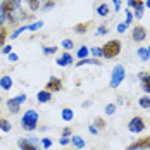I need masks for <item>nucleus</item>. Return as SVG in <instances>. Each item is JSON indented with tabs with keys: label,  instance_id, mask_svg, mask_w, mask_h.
Returning a JSON list of instances; mask_svg holds the SVG:
<instances>
[{
	"label": "nucleus",
	"instance_id": "1",
	"mask_svg": "<svg viewBox=\"0 0 150 150\" xmlns=\"http://www.w3.org/2000/svg\"><path fill=\"white\" fill-rule=\"evenodd\" d=\"M21 128L24 131H35L38 128V112L28 109L24 114H23V119H21Z\"/></svg>",
	"mask_w": 150,
	"mask_h": 150
},
{
	"label": "nucleus",
	"instance_id": "2",
	"mask_svg": "<svg viewBox=\"0 0 150 150\" xmlns=\"http://www.w3.org/2000/svg\"><path fill=\"white\" fill-rule=\"evenodd\" d=\"M121 54V42L119 40H109L102 47V57L104 59H114Z\"/></svg>",
	"mask_w": 150,
	"mask_h": 150
},
{
	"label": "nucleus",
	"instance_id": "3",
	"mask_svg": "<svg viewBox=\"0 0 150 150\" xmlns=\"http://www.w3.org/2000/svg\"><path fill=\"white\" fill-rule=\"evenodd\" d=\"M126 78V71L122 66H116L110 73V88H117Z\"/></svg>",
	"mask_w": 150,
	"mask_h": 150
},
{
	"label": "nucleus",
	"instance_id": "4",
	"mask_svg": "<svg viewBox=\"0 0 150 150\" xmlns=\"http://www.w3.org/2000/svg\"><path fill=\"white\" fill-rule=\"evenodd\" d=\"M128 129L131 131V133H142V131H145V121L143 117H140V116H135L133 119L128 122Z\"/></svg>",
	"mask_w": 150,
	"mask_h": 150
},
{
	"label": "nucleus",
	"instance_id": "5",
	"mask_svg": "<svg viewBox=\"0 0 150 150\" xmlns=\"http://www.w3.org/2000/svg\"><path fill=\"white\" fill-rule=\"evenodd\" d=\"M147 149H150V136H145V138H142V140L133 142L131 145H128L126 150H147Z\"/></svg>",
	"mask_w": 150,
	"mask_h": 150
},
{
	"label": "nucleus",
	"instance_id": "6",
	"mask_svg": "<svg viewBox=\"0 0 150 150\" xmlns=\"http://www.w3.org/2000/svg\"><path fill=\"white\" fill-rule=\"evenodd\" d=\"M60 90H62V81H60V78L52 76V78L47 81V91L55 93V91H60Z\"/></svg>",
	"mask_w": 150,
	"mask_h": 150
},
{
	"label": "nucleus",
	"instance_id": "7",
	"mask_svg": "<svg viewBox=\"0 0 150 150\" xmlns=\"http://www.w3.org/2000/svg\"><path fill=\"white\" fill-rule=\"evenodd\" d=\"M131 38H133L135 42H143V40L147 38V30H145L143 26H135V28H133V33H131Z\"/></svg>",
	"mask_w": 150,
	"mask_h": 150
},
{
	"label": "nucleus",
	"instance_id": "8",
	"mask_svg": "<svg viewBox=\"0 0 150 150\" xmlns=\"http://www.w3.org/2000/svg\"><path fill=\"white\" fill-rule=\"evenodd\" d=\"M36 100L40 102V104H47V102H50L52 100V93L47 90H42L36 93Z\"/></svg>",
	"mask_w": 150,
	"mask_h": 150
},
{
	"label": "nucleus",
	"instance_id": "9",
	"mask_svg": "<svg viewBox=\"0 0 150 150\" xmlns=\"http://www.w3.org/2000/svg\"><path fill=\"white\" fill-rule=\"evenodd\" d=\"M57 64H59L60 67H64V66H69V64H73V57H71V54H69V52H64V54L60 55L59 59H57Z\"/></svg>",
	"mask_w": 150,
	"mask_h": 150
},
{
	"label": "nucleus",
	"instance_id": "10",
	"mask_svg": "<svg viewBox=\"0 0 150 150\" xmlns=\"http://www.w3.org/2000/svg\"><path fill=\"white\" fill-rule=\"evenodd\" d=\"M7 109H9L11 114H17V112L21 110V104H17L16 98H9V100H7Z\"/></svg>",
	"mask_w": 150,
	"mask_h": 150
},
{
	"label": "nucleus",
	"instance_id": "11",
	"mask_svg": "<svg viewBox=\"0 0 150 150\" xmlns=\"http://www.w3.org/2000/svg\"><path fill=\"white\" fill-rule=\"evenodd\" d=\"M0 88H2V90H11V88H12V78H11V76H2V78H0Z\"/></svg>",
	"mask_w": 150,
	"mask_h": 150
},
{
	"label": "nucleus",
	"instance_id": "12",
	"mask_svg": "<svg viewBox=\"0 0 150 150\" xmlns=\"http://www.w3.org/2000/svg\"><path fill=\"white\" fill-rule=\"evenodd\" d=\"M76 66H78V67H83V66H100V60L98 59H88V57H86V59H81Z\"/></svg>",
	"mask_w": 150,
	"mask_h": 150
},
{
	"label": "nucleus",
	"instance_id": "13",
	"mask_svg": "<svg viewBox=\"0 0 150 150\" xmlns=\"http://www.w3.org/2000/svg\"><path fill=\"white\" fill-rule=\"evenodd\" d=\"M17 145H19V149L21 150H40L38 147H35V145H31L30 142L26 140V138H23V140H19L17 142Z\"/></svg>",
	"mask_w": 150,
	"mask_h": 150
},
{
	"label": "nucleus",
	"instance_id": "14",
	"mask_svg": "<svg viewBox=\"0 0 150 150\" xmlns=\"http://www.w3.org/2000/svg\"><path fill=\"white\" fill-rule=\"evenodd\" d=\"M62 119L66 121V122H71L73 117H74V112H73V109H62Z\"/></svg>",
	"mask_w": 150,
	"mask_h": 150
},
{
	"label": "nucleus",
	"instance_id": "15",
	"mask_svg": "<svg viewBox=\"0 0 150 150\" xmlns=\"http://www.w3.org/2000/svg\"><path fill=\"white\" fill-rule=\"evenodd\" d=\"M143 9H145V4L140 0V2L135 5V17L136 19H142V17H143Z\"/></svg>",
	"mask_w": 150,
	"mask_h": 150
},
{
	"label": "nucleus",
	"instance_id": "16",
	"mask_svg": "<svg viewBox=\"0 0 150 150\" xmlns=\"http://www.w3.org/2000/svg\"><path fill=\"white\" fill-rule=\"evenodd\" d=\"M71 142H73L74 149H78V150H81L83 147H85V140H83L81 136H78V135H74V136H73V138H71Z\"/></svg>",
	"mask_w": 150,
	"mask_h": 150
},
{
	"label": "nucleus",
	"instance_id": "17",
	"mask_svg": "<svg viewBox=\"0 0 150 150\" xmlns=\"http://www.w3.org/2000/svg\"><path fill=\"white\" fill-rule=\"evenodd\" d=\"M76 55H78V57H79V60L81 59H86V57H88V55H90V48H88V47H79V48H78V54H76Z\"/></svg>",
	"mask_w": 150,
	"mask_h": 150
},
{
	"label": "nucleus",
	"instance_id": "18",
	"mask_svg": "<svg viewBox=\"0 0 150 150\" xmlns=\"http://www.w3.org/2000/svg\"><path fill=\"white\" fill-rule=\"evenodd\" d=\"M136 54H138V57H140V59L143 60V62H147V60L150 59V54H149V50H147V48H143V47H140Z\"/></svg>",
	"mask_w": 150,
	"mask_h": 150
},
{
	"label": "nucleus",
	"instance_id": "19",
	"mask_svg": "<svg viewBox=\"0 0 150 150\" xmlns=\"http://www.w3.org/2000/svg\"><path fill=\"white\" fill-rule=\"evenodd\" d=\"M11 128H12V126H11V122H9V121L4 119V117H0V129H2L4 133H9V131H11Z\"/></svg>",
	"mask_w": 150,
	"mask_h": 150
},
{
	"label": "nucleus",
	"instance_id": "20",
	"mask_svg": "<svg viewBox=\"0 0 150 150\" xmlns=\"http://www.w3.org/2000/svg\"><path fill=\"white\" fill-rule=\"evenodd\" d=\"M97 14L105 17V16L109 14V5H107V4H100V5L97 7Z\"/></svg>",
	"mask_w": 150,
	"mask_h": 150
},
{
	"label": "nucleus",
	"instance_id": "21",
	"mask_svg": "<svg viewBox=\"0 0 150 150\" xmlns=\"http://www.w3.org/2000/svg\"><path fill=\"white\" fill-rule=\"evenodd\" d=\"M88 26H90L88 23H79V24H76L74 26V31L76 33H79V35H81V33H86V31H88Z\"/></svg>",
	"mask_w": 150,
	"mask_h": 150
},
{
	"label": "nucleus",
	"instance_id": "22",
	"mask_svg": "<svg viewBox=\"0 0 150 150\" xmlns=\"http://www.w3.org/2000/svg\"><path fill=\"white\" fill-rule=\"evenodd\" d=\"M138 104L142 109H150V97L149 95H145V97H142L140 100H138Z\"/></svg>",
	"mask_w": 150,
	"mask_h": 150
},
{
	"label": "nucleus",
	"instance_id": "23",
	"mask_svg": "<svg viewBox=\"0 0 150 150\" xmlns=\"http://www.w3.org/2000/svg\"><path fill=\"white\" fill-rule=\"evenodd\" d=\"M90 54L95 57V59L102 57V47H93V48H90Z\"/></svg>",
	"mask_w": 150,
	"mask_h": 150
},
{
	"label": "nucleus",
	"instance_id": "24",
	"mask_svg": "<svg viewBox=\"0 0 150 150\" xmlns=\"http://www.w3.org/2000/svg\"><path fill=\"white\" fill-rule=\"evenodd\" d=\"M73 45H74V43H73V40H69V38H66V40H62V48H64L66 52H69V50L73 48Z\"/></svg>",
	"mask_w": 150,
	"mask_h": 150
},
{
	"label": "nucleus",
	"instance_id": "25",
	"mask_svg": "<svg viewBox=\"0 0 150 150\" xmlns=\"http://www.w3.org/2000/svg\"><path fill=\"white\" fill-rule=\"evenodd\" d=\"M138 79H140L142 83H145V81H150V71H142V73L138 74Z\"/></svg>",
	"mask_w": 150,
	"mask_h": 150
},
{
	"label": "nucleus",
	"instance_id": "26",
	"mask_svg": "<svg viewBox=\"0 0 150 150\" xmlns=\"http://www.w3.org/2000/svg\"><path fill=\"white\" fill-rule=\"evenodd\" d=\"M26 140L30 142L31 145L38 147V149H40V145H42V140H40V138H35V136H26Z\"/></svg>",
	"mask_w": 150,
	"mask_h": 150
},
{
	"label": "nucleus",
	"instance_id": "27",
	"mask_svg": "<svg viewBox=\"0 0 150 150\" xmlns=\"http://www.w3.org/2000/svg\"><path fill=\"white\" fill-rule=\"evenodd\" d=\"M116 109H117L116 104H107L105 105V114H107V116H112V114L116 112Z\"/></svg>",
	"mask_w": 150,
	"mask_h": 150
},
{
	"label": "nucleus",
	"instance_id": "28",
	"mask_svg": "<svg viewBox=\"0 0 150 150\" xmlns=\"http://www.w3.org/2000/svg\"><path fill=\"white\" fill-rule=\"evenodd\" d=\"M5 38H7V30L2 26V28H0V47L5 45Z\"/></svg>",
	"mask_w": 150,
	"mask_h": 150
},
{
	"label": "nucleus",
	"instance_id": "29",
	"mask_svg": "<svg viewBox=\"0 0 150 150\" xmlns=\"http://www.w3.org/2000/svg\"><path fill=\"white\" fill-rule=\"evenodd\" d=\"M42 26H43V21H36V23H33V24L28 26V31H36V30H40Z\"/></svg>",
	"mask_w": 150,
	"mask_h": 150
},
{
	"label": "nucleus",
	"instance_id": "30",
	"mask_svg": "<svg viewBox=\"0 0 150 150\" xmlns=\"http://www.w3.org/2000/svg\"><path fill=\"white\" fill-rule=\"evenodd\" d=\"M43 54H45V55L57 54V47H43Z\"/></svg>",
	"mask_w": 150,
	"mask_h": 150
},
{
	"label": "nucleus",
	"instance_id": "31",
	"mask_svg": "<svg viewBox=\"0 0 150 150\" xmlns=\"http://www.w3.org/2000/svg\"><path fill=\"white\" fill-rule=\"evenodd\" d=\"M28 4H30L31 11H36V9L40 7V0H28Z\"/></svg>",
	"mask_w": 150,
	"mask_h": 150
},
{
	"label": "nucleus",
	"instance_id": "32",
	"mask_svg": "<svg viewBox=\"0 0 150 150\" xmlns=\"http://www.w3.org/2000/svg\"><path fill=\"white\" fill-rule=\"evenodd\" d=\"M95 126H97L98 129H104L105 128V121L102 119V117H97V119H95Z\"/></svg>",
	"mask_w": 150,
	"mask_h": 150
},
{
	"label": "nucleus",
	"instance_id": "33",
	"mask_svg": "<svg viewBox=\"0 0 150 150\" xmlns=\"http://www.w3.org/2000/svg\"><path fill=\"white\" fill-rule=\"evenodd\" d=\"M131 21H133V14H131V11L128 9V11H126V21H124V24H126V26H129V24H131Z\"/></svg>",
	"mask_w": 150,
	"mask_h": 150
},
{
	"label": "nucleus",
	"instance_id": "34",
	"mask_svg": "<svg viewBox=\"0 0 150 150\" xmlns=\"http://www.w3.org/2000/svg\"><path fill=\"white\" fill-rule=\"evenodd\" d=\"M42 147L43 149H50L52 147V140L50 138H42Z\"/></svg>",
	"mask_w": 150,
	"mask_h": 150
},
{
	"label": "nucleus",
	"instance_id": "35",
	"mask_svg": "<svg viewBox=\"0 0 150 150\" xmlns=\"http://www.w3.org/2000/svg\"><path fill=\"white\" fill-rule=\"evenodd\" d=\"M24 30H28V26H19V28H17V30L12 33V38H17V36H19V35H21Z\"/></svg>",
	"mask_w": 150,
	"mask_h": 150
},
{
	"label": "nucleus",
	"instance_id": "36",
	"mask_svg": "<svg viewBox=\"0 0 150 150\" xmlns=\"http://www.w3.org/2000/svg\"><path fill=\"white\" fill-rule=\"evenodd\" d=\"M126 30H128V26H126L124 23H119V24H117V33H124Z\"/></svg>",
	"mask_w": 150,
	"mask_h": 150
},
{
	"label": "nucleus",
	"instance_id": "37",
	"mask_svg": "<svg viewBox=\"0 0 150 150\" xmlns=\"http://www.w3.org/2000/svg\"><path fill=\"white\" fill-rule=\"evenodd\" d=\"M24 100H26V95H24V93H21V95L16 97V102H17V104H23Z\"/></svg>",
	"mask_w": 150,
	"mask_h": 150
},
{
	"label": "nucleus",
	"instance_id": "38",
	"mask_svg": "<svg viewBox=\"0 0 150 150\" xmlns=\"http://www.w3.org/2000/svg\"><path fill=\"white\" fill-rule=\"evenodd\" d=\"M88 131H90L91 135H98V128H97L95 124H91L90 128H88Z\"/></svg>",
	"mask_w": 150,
	"mask_h": 150
},
{
	"label": "nucleus",
	"instance_id": "39",
	"mask_svg": "<svg viewBox=\"0 0 150 150\" xmlns=\"http://www.w3.org/2000/svg\"><path fill=\"white\" fill-rule=\"evenodd\" d=\"M142 86H143V91H145V93H150V81L142 83Z\"/></svg>",
	"mask_w": 150,
	"mask_h": 150
},
{
	"label": "nucleus",
	"instance_id": "40",
	"mask_svg": "<svg viewBox=\"0 0 150 150\" xmlns=\"http://www.w3.org/2000/svg\"><path fill=\"white\" fill-rule=\"evenodd\" d=\"M59 143L60 145H67V143H69V136H60Z\"/></svg>",
	"mask_w": 150,
	"mask_h": 150
},
{
	"label": "nucleus",
	"instance_id": "41",
	"mask_svg": "<svg viewBox=\"0 0 150 150\" xmlns=\"http://www.w3.org/2000/svg\"><path fill=\"white\" fill-rule=\"evenodd\" d=\"M11 52H12L11 45H4V47H2V54H11Z\"/></svg>",
	"mask_w": 150,
	"mask_h": 150
},
{
	"label": "nucleus",
	"instance_id": "42",
	"mask_svg": "<svg viewBox=\"0 0 150 150\" xmlns=\"http://www.w3.org/2000/svg\"><path fill=\"white\" fill-rule=\"evenodd\" d=\"M107 33V28H105V24H102L98 30H97V35H105Z\"/></svg>",
	"mask_w": 150,
	"mask_h": 150
},
{
	"label": "nucleus",
	"instance_id": "43",
	"mask_svg": "<svg viewBox=\"0 0 150 150\" xmlns=\"http://www.w3.org/2000/svg\"><path fill=\"white\" fill-rule=\"evenodd\" d=\"M17 59H19V57H17V54H12V52L9 54V60H11V62H17Z\"/></svg>",
	"mask_w": 150,
	"mask_h": 150
},
{
	"label": "nucleus",
	"instance_id": "44",
	"mask_svg": "<svg viewBox=\"0 0 150 150\" xmlns=\"http://www.w3.org/2000/svg\"><path fill=\"white\" fill-rule=\"evenodd\" d=\"M71 133H73L71 128H64V129H62V136H71Z\"/></svg>",
	"mask_w": 150,
	"mask_h": 150
},
{
	"label": "nucleus",
	"instance_id": "45",
	"mask_svg": "<svg viewBox=\"0 0 150 150\" xmlns=\"http://www.w3.org/2000/svg\"><path fill=\"white\" fill-rule=\"evenodd\" d=\"M52 7H54V0H50V2H47L45 5H43V9H45V11H48V9H52Z\"/></svg>",
	"mask_w": 150,
	"mask_h": 150
},
{
	"label": "nucleus",
	"instance_id": "46",
	"mask_svg": "<svg viewBox=\"0 0 150 150\" xmlns=\"http://www.w3.org/2000/svg\"><path fill=\"white\" fill-rule=\"evenodd\" d=\"M138 2H140V0H128V5H129V7H135Z\"/></svg>",
	"mask_w": 150,
	"mask_h": 150
},
{
	"label": "nucleus",
	"instance_id": "47",
	"mask_svg": "<svg viewBox=\"0 0 150 150\" xmlns=\"http://www.w3.org/2000/svg\"><path fill=\"white\" fill-rule=\"evenodd\" d=\"M114 2V7H116V11H119V7H121V0H112Z\"/></svg>",
	"mask_w": 150,
	"mask_h": 150
},
{
	"label": "nucleus",
	"instance_id": "48",
	"mask_svg": "<svg viewBox=\"0 0 150 150\" xmlns=\"http://www.w3.org/2000/svg\"><path fill=\"white\" fill-rule=\"evenodd\" d=\"M11 2H12V4H14L16 7H19V5H21V0H11Z\"/></svg>",
	"mask_w": 150,
	"mask_h": 150
},
{
	"label": "nucleus",
	"instance_id": "49",
	"mask_svg": "<svg viewBox=\"0 0 150 150\" xmlns=\"http://www.w3.org/2000/svg\"><path fill=\"white\" fill-rule=\"evenodd\" d=\"M91 105V100H86V102H85V104H83V107H85V109H86V107H90Z\"/></svg>",
	"mask_w": 150,
	"mask_h": 150
},
{
	"label": "nucleus",
	"instance_id": "50",
	"mask_svg": "<svg viewBox=\"0 0 150 150\" xmlns=\"http://www.w3.org/2000/svg\"><path fill=\"white\" fill-rule=\"evenodd\" d=\"M145 5H147V7H150V0H147V2H145Z\"/></svg>",
	"mask_w": 150,
	"mask_h": 150
},
{
	"label": "nucleus",
	"instance_id": "51",
	"mask_svg": "<svg viewBox=\"0 0 150 150\" xmlns=\"http://www.w3.org/2000/svg\"><path fill=\"white\" fill-rule=\"evenodd\" d=\"M147 50H149V54H150V47H149V48H147Z\"/></svg>",
	"mask_w": 150,
	"mask_h": 150
},
{
	"label": "nucleus",
	"instance_id": "52",
	"mask_svg": "<svg viewBox=\"0 0 150 150\" xmlns=\"http://www.w3.org/2000/svg\"><path fill=\"white\" fill-rule=\"evenodd\" d=\"M0 104H2V97H0Z\"/></svg>",
	"mask_w": 150,
	"mask_h": 150
},
{
	"label": "nucleus",
	"instance_id": "53",
	"mask_svg": "<svg viewBox=\"0 0 150 150\" xmlns=\"http://www.w3.org/2000/svg\"><path fill=\"white\" fill-rule=\"evenodd\" d=\"M40 2H43V0H40Z\"/></svg>",
	"mask_w": 150,
	"mask_h": 150
},
{
	"label": "nucleus",
	"instance_id": "54",
	"mask_svg": "<svg viewBox=\"0 0 150 150\" xmlns=\"http://www.w3.org/2000/svg\"><path fill=\"white\" fill-rule=\"evenodd\" d=\"M0 140H2V136H0Z\"/></svg>",
	"mask_w": 150,
	"mask_h": 150
},
{
	"label": "nucleus",
	"instance_id": "55",
	"mask_svg": "<svg viewBox=\"0 0 150 150\" xmlns=\"http://www.w3.org/2000/svg\"><path fill=\"white\" fill-rule=\"evenodd\" d=\"M54 2H55V0H54Z\"/></svg>",
	"mask_w": 150,
	"mask_h": 150
}]
</instances>
